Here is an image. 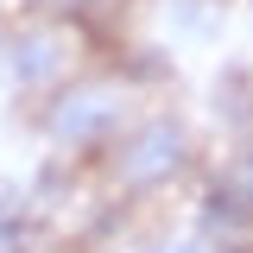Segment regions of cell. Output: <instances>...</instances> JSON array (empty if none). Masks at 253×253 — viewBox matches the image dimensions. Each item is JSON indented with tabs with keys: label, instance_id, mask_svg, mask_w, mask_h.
<instances>
[{
	"label": "cell",
	"instance_id": "obj_2",
	"mask_svg": "<svg viewBox=\"0 0 253 253\" xmlns=\"http://www.w3.org/2000/svg\"><path fill=\"white\" fill-rule=\"evenodd\" d=\"M51 133L63 146H108L121 133V89L114 83H76L51 114Z\"/></svg>",
	"mask_w": 253,
	"mask_h": 253
},
{
	"label": "cell",
	"instance_id": "obj_1",
	"mask_svg": "<svg viewBox=\"0 0 253 253\" xmlns=\"http://www.w3.org/2000/svg\"><path fill=\"white\" fill-rule=\"evenodd\" d=\"M177 165H184V126L177 121H139V126H126V133H114L108 171H114V184L126 196L158 190L165 177H177Z\"/></svg>",
	"mask_w": 253,
	"mask_h": 253
},
{
	"label": "cell",
	"instance_id": "obj_4",
	"mask_svg": "<svg viewBox=\"0 0 253 253\" xmlns=\"http://www.w3.org/2000/svg\"><path fill=\"white\" fill-rule=\"evenodd\" d=\"M209 203H215V215L253 221V158H241V165H234V177H221Z\"/></svg>",
	"mask_w": 253,
	"mask_h": 253
},
{
	"label": "cell",
	"instance_id": "obj_3",
	"mask_svg": "<svg viewBox=\"0 0 253 253\" xmlns=\"http://www.w3.org/2000/svg\"><path fill=\"white\" fill-rule=\"evenodd\" d=\"M70 51H76V38L63 26H32L13 44V70H19V83H57L70 70Z\"/></svg>",
	"mask_w": 253,
	"mask_h": 253
}]
</instances>
